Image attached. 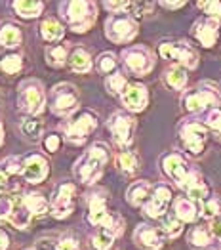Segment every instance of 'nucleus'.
<instances>
[{
  "label": "nucleus",
  "mask_w": 221,
  "mask_h": 250,
  "mask_svg": "<svg viewBox=\"0 0 221 250\" xmlns=\"http://www.w3.org/2000/svg\"><path fill=\"white\" fill-rule=\"evenodd\" d=\"M21 132L29 142H39L42 138V132H44V125L37 117H25L21 123Z\"/></svg>",
  "instance_id": "nucleus-34"
},
{
  "label": "nucleus",
  "mask_w": 221,
  "mask_h": 250,
  "mask_svg": "<svg viewBox=\"0 0 221 250\" xmlns=\"http://www.w3.org/2000/svg\"><path fill=\"white\" fill-rule=\"evenodd\" d=\"M134 4L132 2H124V0H109V2H103V8H107L111 12V16L115 14H128V10L132 8Z\"/></svg>",
  "instance_id": "nucleus-42"
},
{
  "label": "nucleus",
  "mask_w": 221,
  "mask_h": 250,
  "mask_svg": "<svg viewBox=\"0 0 221 250\" xmlns=\"http://www.w3.org/2000/svg\"><path fill=\"white\" fill-rule=\"evenodd\" d=\"M109 159H111V151H109L107 144L96 142L77 159V163L73 167V174L82 186H94L103 176Z\"/></svg>",
  "instance_id": "nucleus-1"
},
{
  "label": "nucleus",
  "mask_w": 221,
  "mask_h": 250,
  "mask_svg": "<svg viewBox=\"0 0 221 250\" xmlns=\"http://www.w3.org/2000/svg\"><path fill=\"white\" fill-rule=\"evenodd\" d=\"M86 220L92 228L96 229H107L111 231L115 237H121L124 233V220L122 216L111 212L107 208V191L105 189H94L92 193H88V212H86Z\"/></svg>",
  "instance_id": "nucleus-2"
},
{
  "label": "nucleus",
  "mask_w": 221,
  "mask_h": 250,
  "mask_svg": "<svg viewBox=\"0 0 221 250\" xmlns=\"http://www.w3.org/2000/svg\"><path fill=\"white\" fill-rule=\"evenodd\" d=\"M126 86H128V81H126L124 73H121V71H117V73H113V75H109L105 79V88H107V92L111 96H119L121 98V94L124 92Z\"/></svg>",
  "instance_id": "nucleus-38"
},
{
  "label": "nucleus",
  "mask_w": 221,
  "mask_h": 250,
  "mask_svg": "<svg viewBox=\"0 0 221 250\" xmlns=\"http://www.w3.org/2000/svg\"><path fill=\"white\" fill-rule=\"evenodd\" d=\"M4 144V125H2V121H0V146Z\"/></svg>",
  "instance_id": "nucleus-50"
},
{
  "label": "nucleus",
  "mask_w": 221,
  "mask_h": 250,
  "mask_svg": "<svg viewBox=\"0 0 221 250\" xmlns=\"http://www.w3.org/2000/svg\"><path fill=\"white\" fill-rule=\"evenodd\" d=\"M185 4H187V2H159V6L166 8V10H180Z\"/></svg>",
  "instance_id": "nucleus-47"
},
{
  "label": "nucleus",
  "mask_w": 221,
  "mask_h": 250,
  "mask_svg": "<svg viewBox=\"0 0 221 250\" xmlns=\"http://www.w3.org/2000/svg\"><path fill=\"white\" fill-rule=\"evenodd\" d=\"M2 168L6 170L8 176H18V174L23 172V159H20V157H8L4 161Z\"/></svg>",
  "instance_id": "nucleus-43"
},
{
  "label": "nucleus",
  "mask_w": 221,
  "mask_h": 250,
  "mask_svg": "<svg viewBox=\"0 0 221 250\" xmlns=\"http://www.w3.org/2000/svg\"><path fill=\"white\" fill-rule=\"evenodd\" d=\"M33 214L23 203V197H12V195H0V220L10 222L18 229H27L31 224Z\"/></svg>",
  "instance_id": "nucleus-13"
},
{
  "label": "nucleus",
  "mask_w": 221,
  "mask_h": 250,
  "mask_svg": "<svg viewBox=\"0 0 221 250\" xmlns=\"http://www.w3.org/2000/svg\"><path fill=\"white\" fill-rule=\"evenodd\" d=\"M61 146V138L58 134H48L46 138H44V149L48 151V153H56Z\"/></svg>",
  "instance_id": "nucleus-45"
},
{
  "label": "nucleus",
  "mask_w": 221,
  "mask_h": 250,
  "mask_svg": "<svg viewBox=\"0 0 221 250\" xmlns=\"http://www.w3.org/2000/svg\"><path fill=\"white\" fill-rule=\"evenodd\" d=\"M71 52H73V50H71V46H69L67 42H63V44H52V46H48V48L44 50V58H46V63H48L50 67L60 69L65 63H69Z\"/></svg>",
  "instance_id": "nucleus-25"
},
{
  "label": "nucleus",
  "mask_w": 221,
  "mask_h": 250,
  "mask_svg": "<svg viewBox=\"0 0 221 250\" xmlns=\"http://www.w3.org/2000/svg\"><path fill=\"white\" fill-rule=\"evenodd\" d=\"M161 167H162V172H164L172 182H176V186L193 170V167L189 165V161H187L181 153H178V151H172V153L162 155Z\"/></svg>",
  "instance_id": "nucleus-19"
},
{
  "label": "nucleus",
  "mask_w": 221,
  "mask_h": 250,
  "mask_svg": "<svg viewBox=\"0 0 221 250\" xmlns=\"http://www.w3.org/2000/svg\"><path fill=\"white\" fill-rule=\"evenodd\" d=\"M115 241H117V237L107 229H96L90 237V243H92L94 250H111Z\"/></svg>",
  "instance_id": "nucleus-35"
},
{
  "label": "nucleus",
  "mask_w": 221,
  "mask_h": 250,
  "mask_svg": "<svg viewBox=\"0 0 221 250\" xmlns=\"http://www.w3.org/2000/svg\"><path fill=\"white\" fill-rule=\"evenodd\" d=\"M39 33H40L42 41L60 42L65 37V27L56 18H46V20H42L40 27H39Z\"/></svg>",
  "instance_id": "nucleus-28"
},
{
  "label": "nucleus",
  "mask_w": 221,
  "mask_h": 250,
  "mask_svg": "<svg viewBox=\"0 0 221 250\" xmlns=\"http://www.w3.org/2000/svg\"><path fill=\"white\" fill-rule=\"evenodd\" d=\"M121 104L128 113H141L149 105V90L141 83H128L121 94Z\"/></svg>",
  "instance_id": "nucleus-16"
},
{
  "label": "nucleus",
  "mask_w": 221,
  "mask_h": 250,
  "mask_svg": "<svg viewBox=\"0 0 221 250\" xmlns=\"http://www.w3.org/2000/svg\"><path fill=\"white\" fill-rule=\"evenodd\" d=\"M107 128L115 140V144L122 149H128L134 142L136 136V119L126 113V111H117L109 117L107 121Z\"/></svg>",
  "instance_id": "nucleus-12"
},
{
  "label": "nucleus",
  "mask_w": 221,
  "mask_h": 250,
  "mask_svg": "<svg viewBox=\"0 0 221 250\" xmlns=\"http://www.w3.org/2000/svg\"><path fill=\"white\" fill-rule=\"evenodd\" d=\"M212 241H214L212 233L204 226H195L193 229L187 233V243L191 247H195V249H206V247L212 245Z\"/></svg>",
  "instance_id": "nucleus-31"
},
{
  "label": "nucleus",
  "mask_w": 221,
  "mask_h": 250,
  "mask_svg": "<svg viewBox=\"0 0 221 250\" xmlns=\"http://www.w3.org/2000/svg\"><path fill=\"white\" fill-rule=\"evenodd\" d=\"M117 65H119V62H117V56L113 52H103L96 60V69L101 75H107V77L117 73Z\"/></svg>",
  "instance_id": "nucleus-37"
},
{
  "label": "nucleus",
  "mask_w": 221,
  "mask_h": 250,
  "mask_svg": "<svg viewBox=\"0 0 221 250\" xmlns=\"http://www.w3.org/2000/svg\"><path fill=\"white\" fill-rule=\"evenodd\" d=\"M172 189L166 184H157L153 188V195L147 201V205L143 207V214L153 218V220H162L168 212V207L172 203Z\"/></svg>",
  "instance_id": "nucleus-15"
},
{
  "label": "nucleus",
  "mask_w": 221,
  "mask_h": 250,
  "mask_svg": "<svg viewBox=\"0 0 221 250\" xmlns=\"http://www.w3.org/2000/svg\"><path fill=\"white\" fill-rule=\"evenodd\" d=\"M153 184L151 182H147V180H140V182H134L130 188L126 189V201H128V205H132V207H136V208H143L145 205H147V201L151 199V195H153Z\"/></svg>",
  "instance_id": "nucleus-22"
},
{
  "label": "nucleus",
  "mask_w": 221,
  "mask_h": 250,
  "mask_svg": "<svg viewBox=\"0 0 221 250\" xmlns=\"http://www.w3.org/2000/svg\"><path fill=\"white\" fill-rule=\"evenodd\" d=\"M208 229L212 233V237L216 239V241H220L221 243V218L218 220H212L210 224H208Z\"/></svg>",
  "instance_id": "nucleus-46"
},
{
  "label": "nucleus",
  "mask_w": 221,
  "mask_h": 250,
  "mask_svg": "<svg viewBox=\"0 0 221 250\" xmlns=\"http://www.w3.org/2000/svg\"><path fill=\"white\" fill-rule=\"evenodd\" d=\"M21 67H23V58L20 54H6L4 58H0V71L6 75L20 73Z\"/></svg>",
  "instance_id": "nucleus-39"
},
{
  "label": "nucleus",
  "mask_w": 221,
  "mask_h": 250,
  "mask_svg": "<svg viewBox=\"0 0 221 250\" xmlns=\"http://www.w3.org/2000/svg\"><path fill=\"white\" fill-rule=\"evenodd\" d=\"M199 214L204 220H208V222L221 218V197L210 195L206 201H202L201 207H199Z\"/></svg>",
  "instance_id": "nucleus-32"
},
{
  "label": "nucleus",
  "mask_w": 221,
  "mask_h": 250,
  "mask_svg": "<svg viewBox=\"0 0 221 250\" xmlns=\"http://www.w3.org/2000/svg\"><path fill=\"white\" fill-rule=\"evenodd\" d=\"M134 243L141 250H161L164 245V235L161 229H157L149 224H140L134 229Z\"/></svg>",
  "instance_id": "nucleus-20"
},
{
  "label": "nucleus",
  "mask_w": 221,
  "mask_h": 250,
  "mask_svg": "<svg viewBox=\"0 0 221 250\" xmlns=\"http://www.w3.org/2000/svg\"><path fill=\"white\" fill-rule=\"evenodd\" d=\"M69 67H71L73 73L86 75V73L92 71L94 60H92V56H90V52H88L86 48L79 46V48H73V52H71V56H69Z\"/></svg>",
  "instance_id": "nucleus-24"
},
{
  "label": "nucleus",
  "mask_w": 221,
  "mask_h": 250,
  "mask_svg": "<svg viewBox=\"0 0 221 250\" xmlns=\"http://www.w3.org/2000/svg\"><path fill=\"white\" fill-rule=\"evenodd\" d=\"M23 203H25V207L29 208L31 214H37V216L46 214L48 208H50L48 199L42 195L40 191H27V193H23Z\"/></svg>",
  "instance_id": "nucleus-30"
},
{
  "label": "nucleus",
  "mask_w": 221,
  "mask_h": 250,
  "mask_svg": "<svg viewBox=\"0 0 221 250\" xmlns=\"http://www.w3.org/2000/svg\"><path fill=\"white\" fill-rule=\"evenodd\" d=\"M61 20L75 33H88L98 20V4L90 0H67L60 4Z\"/></svg>",
  "instance_id": "nucleus-3"
},
{
  "label": "nucleus",
  "mask_w": 221,
  "mask_h": 250,
  "mask_svg": "<svg viewBox=\"0 0 221 250\" xmlns=\"http://www.w3.org/2000/svg\"><path fill=\"white\" fill-rule=\"evenodd\" d=\"M121 60L126 67V71H130L136 77H145L155 69V54L143 44L124 48L121 54Z\"/></svg>",
  "instance_id": "nucleus-10"
},
{
  "label": "nucleus",
  "mask_w": 221,
  "mask_h": 250,
  "mask_svg": "<svg viewBox=\"0 0 221 250\" xmlns=\"http://www.w3.org/2000/svg\"><path fill=\"white\" fill-rule=\"evenodd\" d=\"M50 174V163L40 153H31L23 159V172L21 176L29 184H40Z\"/></svg>",
  "instance_id": "nucleus-18"
},
{
  "label": "nucleus",
  "mask_w": 221,
  "mask_h": 250,
  "mask_svg": "<svg viewBox=\"0 0 221 250\" xmlns=\"http://www.w3.org/2000/svg\"><path fill=\"white\" fill-rule=\"evenodd\" d=\"M8 186V174H6V170L0 167V191Z\"/></svg>",
  "instance_id": "nucleus-49"
},
{
  "label": "nucleus",
  "mask_w": 221,
  "mask_h": 250,
  "mask_svg": "<svg viewBox=\"0 0 221 250\" xmlns=\"http://www.w3.org/2000/svg\"><path fill=\"white\" fill-rule=\"evenodd\" d=\"M140 33L138 20L130 14H115L105 21V37L115 44H126L134 41Z\"/></svg>",
  "instance_id": "nucleus-9"
},
{
  "label": "nucleus",
  "mask_w": 221,
  "mask_h": 250,
  "mask_svg": "<svg viewBox=\"0 0 221 250\" xmlns=\"http://www.w3.org/2000/svg\"><path fill=\"white\" fill-rule=\"evenodd\" d=\"M18 109L27 117H37L46 109V90L37 79H27L18 88Z\"/></svg>",
  "instance_id": "nucleus-6"
},
{
  "label": "nucleus",
  "mask_w": 221,
  "mask_h": 250,
  "mask_svg": "<svg viewBox=\"0 0 221 250\" xmlns=\"http://www.w3.org/2000/svg\"><path fill=\"white\" fill-rule=\"evenodd\" d=\"M193 37L201 42L204 48H212L220 37V21L210 20V18H202V20L195 21Z\"/></svg>",
  "instance_id": "nucleus-21"
},
{
  "label": "nucleus",
  "mask_w": 221,
  "mask_h": 250,
  "mask_svg": "<svg viewBox=\"0 0 221 250\" xmlns=\"http://www.w3.org/2000/svg\"><path fill=\"white\" fill-rule=\"evenodd\" d=\"M161 231L164 239H178L183 231V222H180L174 214L172 216H164L161 222Z\"/></svg>",
  "instance_id": "nucleus-36"
},
{
  "label": "nucleus",
  "mask_w": 221,
  "mask_h": 250,
  "mask_svg": "<svg viewBox=\"0 0 221 250\" xmlns=\"http://www.w3.org/2000/svg\"><path fill=\"white\" fill-rule=\"evenodd\" d=\"M202 123L208 126V130H214L216 134H220L221 136V109L220 107H218V109H210V111H206Z\"/></svg>",
  "instance_id": "nucleus-40"
},
{
  "label": "nucleus",
  "mask_w": 221,
  "mask_h": 250,
  "mask_svg": "<svg viewBox=\"0 0 221 250\" xmlns=\"http://www.w3.org/2000/svg\"><path fill=\"white\" fill-rule=\"evenodd\" d=\"M174 216L183 222V224H191V222H195L201 214H199V207H197V203L195 201H191V199H187V197H178L176 201H174Z\"/></svg>",
  "instance_id": "nucleus-23"
},
{
  "label": "nucleus",
  "mask_w": 221,
  "mask_h": 250,
  "mask_svg": "<svg viewBox=\"0 0 221 250\" xmlns=\"http://www.w3.org/2000/svg\"><path fill=\"white\" fill-rule=\"evenodd\" d=\"M117 167H119V170H121L122 174H126V176L136 174V172H138V167H140L138 155H136L134 151L122 149L121 153L117 155Z\"/></svg>",
  "instance_id": "nucleus-33"
},
{
  "label": "nucleus",
  "mask_w": 221,
  "mask_h": 250,
  "mask_svg": "<svg viewBox=\"0 0 221 250\" xmlns=\"http://www.w3.org/2000/svg\"><path fill=\"white\" fill-rule=\"evenodd\" d=\"M79 104H80V96L77 86L71 83H60L56 84L50 94H48V105L50 111L58 117H71L79 111Z\"/></svg>",
  "instance_id": "nucleus-7"
},
{
  "label": "nucleus",
  "mask_w": 221,
  "mask_h": 250,
  "mask_svg": "<svg viewBox=\"0 0 221 250\" xmlns=\"http://www.w3.org/2000/svg\"><path fill=\"white\" fill-rule=\"evenodd\" d=\"M162 81H164V84H166L168 88H172V90H185L187 81H189L187 69H185V67H180V65H170V67L164 69Z\"/></svg>",
  "instance_id": "nucleus-26"
},
{
  "label": "nucleus",
  "mask_w": 221,
  "mask_h": 250,
  "mask_svg": "<svg viewBox=\"0 0 221 250\" xmlns=\"http://www.w3.org/2000/svg\"><path fill=\"white\" fill-rule=\"evenodd\" d=\"M23 41L21 29L16 23H2L0 25V46L2 48H18Z\"/></svg>",
  "instance_id": "nucleus-29"
},
{
  "label": "nucleus",
  "mask_w": 221,
  "mask_h": 250,
  "mask_svg": "<svg viewBox=\"0 0 221 250\" xmlns=\"http://www.w3.org/2000/svg\"><path fill=\"white\" fill-rule=\"evenodd\" d=\"M178 188H180L181 191H185L187 199H191V201H195V203H202V201H206V199L210 197V186L206 184L204 176H202L195 167H193V170L178 184Z\"/></svg>",
  "instance_id": "nucleus-17"
},
{
  "label": "nucleus",
  "mask_w": 221,
  "mask_h": 250,
  "mask_svg": "<svg viewBox=\"0 0 221 250\" xmlns=\"http://www.w3.org/2000/svg\"><path fill=\"white\" fill-rule=\"evenodd\" d=\"M75 197H77V186L73 182L60 184L50 201V214L56 220H65L75 210Z\"/></svg>",
  "instance_id": "nucleus-14"
},
{
  "label": "nucleus",
  "mask_w": 221,
  "mask_h": 250,
  "mask_svg": "<svg viewBox=\"0 0 221 250\" xmlns=\"http://www.w3.org/2000/svg\"><path fill=\"white\" fill-rule=\"evenodd\" d=\"M12 8L21 20H35L42 14L44 2L40 0H16V2H12Z\"/></svg>",
  "instance_id": "nucleus-27"
},
{
  "label": "nucleus",
  "mask_w": 221,
  "mask_h": 250,
  "mask_svg": "<svg viewBox=\"0 0 221 250\" xmlns=\"http://www.w3.org/2000/svg\"><path fill=\"white\" fill-rule=\"evenodd\" d=\"M181 105L187 113H201V111L218 109L221 105V92L218 84L202 81L197 86L185 90L181 96Z\"/></svg>",
  "instance_id": "nucleus-4"
},
{
  "label": "nucleus",
  "mask_w": 221,
  "mask_h": 250,
  "mask_svg": "<svg viewBox=\"0 0 221 250\" xmlns=\"http://www.w3.org/2000/svg\"><path fill=\"white\" fill-rule=\"evenodd\" d=\"M10 249V237L4 229H0V250H8Z\"/></svg>",
  "instance_id": "nucleus-48"
},
{
  "label": "nucleus",
  "mask_w": 221,
  "mask_h": 250,
  "mask_svg": "<svg viewBox=\"0 0 221 250\" xmlns=\"http://www.w3.org/2000/svg\"><path fill=\"white\" fill-rule=\"evenodd\" d=\"M54 250H80V243L73 235H65V237H61L60 241H58V245H56Z\"/></svg>",
  "instance_id": "nucleus-44"
},
{
  "label": "nucleus",
  "mask_w": 221,
  "mask_h": 250,
  "mask_svg": "<svg viewBox=\"0 0 221 250\" xmlns=\"http://www.w3.org/2000/svg\"><path fill=\"white\" fill-rule=\"evenodd\" d=\"M197 6L206 14V18L216 20L221 23V2H214V0L212 2H199Z\"/></svg>",
  "instance_id": "nucleus-41"
},
{
  "label": "nucleus",
  "mask_w": 221,
  "mask_h": 250,
  "mask_svg": "<svg viewBox=\"0 0 221 250\" xmlns=\"http://www.w3.org/2000/svg\"><path fill=\"white\" fill-rule=\"evenodd\" d=\"M98 125H100V119L94 111L80 109L75 115L67 117V121L61 125V130H63V136L69 144L82 146L88 140V136L98 128Z\"/></svg>",
  "instance_id": "nucleus-5"
},
{
  "label": "nucleus",
  "mask_w": 221,
  "mask_h": 250,
  "mask_svg": "<svg viewBox=\"0 0 221 250\" xmlns=\"http://www.w3.org/2000/svg\"><path fill=\"white\" fill-rule=\"evenodd\" d=\"M208 134H210V130L201 119H187L178 126L181 146L191 155H201L204 151V146L208 142Z\"/></svg>",
  "instance_id": "nucleus-8"
},
{
  "label": "nucleus",
  "mask_w": 221,
  "mask_h": 250,
  "mask_svg": "<svg viewBox=\"0 0 221 250\" xmlns=\"http://www.w3.org/2000/svg\"><path fill=\"white\" fill-rule=\"evenodd\" d=\"M161 58L172 62L174 65H180L185 69H197L199 67V54L197 50L183 41L176 42H162L159 46Z\"/></svg>",
  "instance_id": "nucleus-11"
}]
</instances>
